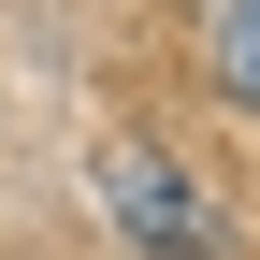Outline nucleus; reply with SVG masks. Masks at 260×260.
Returning a JSON list of instances; mask_svg holds the SVG:
<instances>
[{"mask_svg":"<svg viewBox=\"0 0 260 260\" xmlns=\"http://www.w3.org/2000/svg\"><path fill=\"white\" fill-rule=\"evenodd\" d=\"M102 203H116V232L145 260H232V217H217L159 145H102Z\"/></svg>","mask_w":260,"mask_h":260,"instance_id":"obj_1","label":"nucleus"},{"mask_svg":"<svg viewBox=\"0 0 260 260\" xmlns=\"http://www.w3.org/2000/svg\"><path fill=\"white\" fill-rule=\"evenodd\" d=\"M203 73L232 87V102H260V0H217L203 15Z\"/></svg>","mask_w":260,"mask_h":260,"instance_id":"obj_2","label":"nucleus"}]
</instances>
